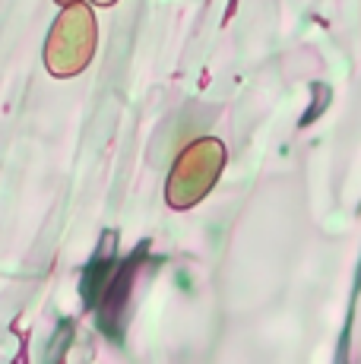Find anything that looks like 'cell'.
Masks as SVG:
<instances>
[{
	"mask_svg": "<svg viewBox=\"0 0 361 364\" xmlns=\"http://www.w3.org/2000/svg\"><path fill=\"white\" fill-rule=\"evenodd\" d=\"M95 48H99V19L89 0H76L60 6L58 19L48 29L41 60L54 80H73L92 64Z\"/></svg>",
	"mask_w": 361,
	"mask_h": 364,
	"instance_id": "cell-1",
	"label": "cell"
},
{
	"mask_svg": "<svg viewBox=\"0 0 361 364\" xmlns=\"http://www.w3.org/2000/svg\"><path fill=\"white\" fill-rule=\"evenodd\" d=\"M222 168H225V146L216 136L193 139L171 165V174L165 181V203L178 213L193 209L216 187Z\"/></svg>",
	"mask_w": 361,
	"mask_h": 364,
	"instance_id": "cell-2",
	"label": "cell"
},
{
	"mask_svg": "<svg viewBox=\"0 0 361 364\" xmlns=\"http://www.w3.org/2000/svg\"><path fill=\"white\" fill-rule=\"evenodd\" d=\"M89 4H92V6H114L117 0H89Z\"/></svg>",
	"mask_w": 361,
	"mask_h": 364,
	"instance_id": "cell-3",
	"label": "cell"
},
{
	"mask_svg": "<svg viewBox=\"0 0 361 364\" xmlns=\"http://www.w3.org/2000/svg\"><path fill=\"white\" fill-rule=\"evenodd\" d=\"M58 6H67V4H76V0H54Z\"/></svg>",
	"mask_w": 361,
	"mask_h": 364,
	"instance_id": "cell-4",
	"label": "cell"
}]
</instances>
